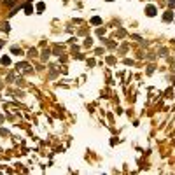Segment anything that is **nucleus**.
Masks as SVG:
<instances>
[{
	"mask_svg": "<svg viewBox=\"0 0 175 175\" xmlns=\"http://www.w3.org/2000/svg\"><path fill=\"white\" fill-rule=\"evenodd\" d=\"M156 12H158V9H156L154 5H147V7H145V14H147L149 18H154Z\"/></svg>",
	"mask_w": 175,
	"mask_h": 175,
	"instance_id": "1",
	"label": "nucleus"
},
{
	"mask_svg": "<svg viewBox=\"0 0 175 175\" xmlns=\"http://www.w3.org/2000/svg\"><path fill=\"white\" fill-rule=\"evenodd\" d=\"M163 19H165V21H172V19H173V12H172V11H168V12H165V16H163Z\"/></svg>",
	"mask_w": 175,
	"mask_h": 175,
	"instance_id": "2",
	"label": "nucleus"
},
{
	"mask_svg": "<svg viewBox=\"0 0 175 175\" xmlns=\"http://www.w3.org/2000/svg\"><path fill=\"white\" fill-rule=\"evenodd\" d=\"M44 9H46V4H44V2H40V4H37V11H39V12H42Z\"/></svg>",
	"mask_w": 175,
	"mask_h": 175,
	"instance_id": "3",
	"label": "nucleus"
},
{
	"mask_svg": "<svg viewBox=\"0 0 175 175\" xmlns=\"http://www.w3.org/2000/svg\"><path fill=\"white\" fill-rule=\"evenodd\" d=\"M18 68H23V70H30V65H28V63H19V65H18Z\"/></svg>",
	"mask_w": 175,
	"mask_h": 175,
	"instance_id": "4",
	"label": "nucleus"
},
{
	"mask_svg": "<svg viewBox=\"0 0 175 175\" xmlns=\"http://www.w3.org/2000/svg\"><path fill=\"white\" fill-rule=\"evenodd\" d=\"M91 23H93V25H100V23H102V19H100L98 16H95V18L91 19Z\"/></svg>",
	"mask_w": 175,
	"mask_h": 175,
	"instance_id": "5",
	"label": "nucleus"
},
{
	"mask_svg": "<svg viewBox=\"0 0 175 175\" xmlns=\"http://www.w3.org/2000/svg\"><path fill=\"white\" fill-rule=\"evenodd\" d=\"M25 12H26V14H32V5H30V4L25 5Z\"/></svg>",
	"mask_w": 175,
	"mask_h": 175,
	"instance_id": "6",
	"label": "nucleus"
},
{
	"mask_svg": "<svg viewBox=\"0 0 175 175\" xmlns=\"http://www.w3.org/2000/svg\"><path fill=\"white\" fill-rule=\"evenodd\" d=\"M9 63H11V60H9L7 56H4V58H2V65H9Z\"/></svg>",
	"mask_w": 175,
	"mask_h": 175,
	"instance_id": "7",
	"label": "nucleus"
},
{
	"mask_svg": "<svg viewBox=\"0 0 175 175\" xmlns=\"http://www.w3.org/2000/svg\"><path fill=\"white\" fill-rule=\"evenodd\" d=\"M2 46H4V42H2V40H0V47H2Z\"/></svg>",
	"mask_w": 175,
	"mask_h": 175,
	"instance_id": "8",
	"label": "nucleus"
},
{
	"mask_svg": "<svg viewBox=\"0 0 175 175\" xmlns=\"http://www.w3.org/2000/svg\"><path fill=\"white\" fill-rule=\"evenodd\" d=\"M0 121H2V116H0Z\"/></svg>",
	"mask_w": 175,
	"mask_h": 175,
	"instance_id": "9",
	"label": "nucleus"
},
{
	"mask_svg": "<svg viewBox=\"0 0 175 175\" xmlns=\"http://www.w3.org/2000/svg\"><path fill=\"white\" fill-rule=\"evenodd\" d=\"M109 2H112V0H109Z\"/></svg>",
	"mask_w": 175,
	"mask_h": 175,
	"instance_id": "10",
	"label": "nucleus"
}]
</instances>
